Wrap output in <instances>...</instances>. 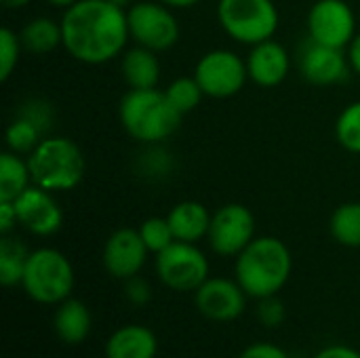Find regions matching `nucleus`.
<instances>
[{"label":"nucleus","mask_w":360,"mask_h":358,"mask_svg":"<svg viewBox=\"0 0 360 358\" xmlns=\"http://www.w3.org/2000/svg\"><path fill=\"white\" fill-rule=\"evenodd\" d=\"M59 23L63 49L89 65L112 61L131 38L127 8L110 0H78L65 8Z\"/></svg>","instance_id":"1"},{"label":"nucleus","mask_w":360,"mask_h":358,"mask_svg":"<svg viewBox=\"0 0 360 358\" xmlns=\"http://www.w3.org/2000/svg\"><path fill=\"white\" fill-rule=\"evenodd\" d=\"M293 257L289 247L276 236L253 238L238 255L234 279L253 300L278 295L291 279Z\"/></svg>","instance_id":"2"},{"label":"nucleus","mask_w":360,"mask_h":358,"mask_svg":"<svg viewBox=\"0 0 360 358\" xmlns=\"http://www.w3.org/2000/svg\"><path fill=\"white\" fill-rule=\"evenodd\" d=\"M122 129L141 143H160L169 139L179 122L181 112L171 103L165 91L131 89L118 106Z\"/></svg>","instance_id":"3"},{"label":"nucleus","mask_w":360,"mask_h":358,"mask_svg":"<svg viewBox=\"0 0 360 358\" xmlns=\"http://www.w3.org/2000/svg\"><path fill=\"white\" fill-rule=\"evenodd\" d=\"M32 181L49 192L76 188L84 177V154L68 137H42L27 154Z\"/></svg>","instance_id":"4"},{"label":"nucleus","mask_w":360,"mask_h":358,"mask_svg":"<svg viewBox=\"0 0 360 358\" xmlns=\"http://www.w3.org/2000/svg\"><path fill=\"white\" fill-rule=\"evenodd\" d=\"M74 268L70 260L51 247H40L30 251L21 289L25 295L42 306H59L74 291Z\"/></svg>","instance_id":"5"},{"label":"nucleus","mask_w":360,"mask_h":358,"mask_svg":"<svg viewBox=\"0 0 360 358\" xmlns=\"http://www.w3.org/2000/svg\"><path fill=\"white\" fill-rule=\"evenodd\" d=\"M217 19L232 40L251 46L272 38L278 27L272 0H219Z\"/></svg>","instance_id":"6"},{"label":"nucleus","mask_w":360,"mask_h":358,"mask_svg":"<svg viewBox=\"0 0 360 358\" xmlns=\"http://www.w3.org/2000/svg\"><path fill=\"white\" fill-rule=\"evenodd\" d=\"M156 274L165 287L194 293L209 279V260L194 243L173 241L156 255Z\"/></svg>","instance_id":"7"},{"label":"nucleus","mask_w":360,"mask_h":358,"mask_svg":"<svg viewBox=\"0 0 360 358\" xmlns=\"http://www.w3.org/2000/svg\"><path fill=\"white\" fill-rule=\"evenodd\" d=\"M129 34L139 44L154 53L169 51L179 40V23L171 6L162 2H135L127 8Z\"/></svg>","instance_id":"8"},{"label":"nucleus","mask_w":360,"mask_h":358,"mask_svg":"<svg viewBox=\"0 0 360 358\" xmlns=\"http://www.w3.org/2000/svg\"><path fill=\"white\" fill-rule=\"evenodd\" d=\"M194 78L205 95L217 99L232 97L245 87L249 78L247 61H243L234 51L215 49L198 59L194 68Z\"/></svg>","instance_id":"9"},{"label":"nucleus","mask_w":360,"mask_h":358,"mask_svg":"<svg viewBox=\"0 0 360 358\" xmlns=\"http://www.w3.org/2000/svg\"><path fill=\"white\" fill-rule=\"evenodd\" d=\"M359 34L354 11L344 0H316L308 13V38L319 44L344 49Z\"/></svg>","instance_id":"10"},{"label":"nucleus","mask_w":360,"mask_h":358,"mask_svg":"<svg viewBox=\"0 0 360 358\" xmlns=\"http://www.w3.org/2000/svg\"><path fill=\"white\" fill-rule=\"evenodd\" d=\"M255 238V217L245 205H224L211 215L207 241L221 257H236Z\"/></svg>","instance_id":"11"},{"label":"nucleus","mask_w":360,"mask_h":358,"mask_svg":"<svg viewBox=\"0 0 360 358\" xmlns=\"http://www.w3.org/2000/svg\"><path fill=\"white\" fill-rule=\"evenodd\" d=\"M247 293L236 279L209 276L194 291L196 310L213 323H232L247 310Z\"/></svg>","instance_id":"12"},{"label":"nucleus","mask_w":360,"mask_h":358,"mask_svg":"<svg viewBox=\"0 0 360 358\" xmlns=\"http://www.w3.org/2000/svg\"><path fill=\"white\" fill-rule=\"evenodd\" d=\"M148 247L139 234V230L133 228H120L110 234V238L103 245L101 262L105 272L112 279L127 281L131 276H137L148 260Z\"/></svg>","instance_id":"13"},{"label":"nucleus","mask_w":360,"mask_h":358,"mask_svg":"<svg viewBox=\"0 0 360 358\" xmlns=\"http://www.w3.org/2000/svg\"><path fill=\"white\" fill-rule=\"evenodd\" d=\"M15 211L19 226H23L27 232L36 236H51L55 234L63 224V213L57 200L51 196L49 190L40 186H30L25 192H21L15 200Z\"/></svg>","instance_id":"14"},{"label":"nucleus","mask_w":360,"mask_h":358,"mask_svg":"<svg viewBox=\"0 0 360 358\" xmlns=\"http://www.w3.org/2000/svg\"><path fill=\"white\" fill-rule=\"evenodd\" d=\"M350 59L342 49L319 44L312 38L300 49V72L314 87H331L348 76Z\"/></svg>","instance_id":"15"},{"label":"nucleus","mask_w":360,"mask_h":358,"mask_svg":"<svg viewBox=\"0 0 360 358\" xmlns=\"http://www.w3.org/2000/svg\"><path fill=\"white\" fill-rule=\"evenodd\" d=\"M247 72H249V78L257 87H264V89L278 87L289 74L287 49L272 38L253 44L247 57Z\"/></svg>","instance_id":"16"},{"label":"nucleus","mask_w":360,"mask_h":358,"mask_svg":"<svg viewBox=\"0 0 360 358\" xmlns=\"http://www.w3.org/2000/svg\"><path fill=\"white\" fill-rule=\"evenodd\" d=\"M158 338L146 325L118 327L105 342V358H156Z\"/></svg>","instance_id":"17"},{"label":"nucleus","mask_w":360,"mask_h":358,"mask_svg":"<svg viewBox=\"0 0 360 358\" xmlns=\"http://www.w3.org/2000/svg\"><path fill=\"white\" fill-rule=\"evenodd\" d=\"M167 219H169L175 241L194 243V245L207 238L209 226H211V213L207 211V207H202L196 200H184L175 205L169 211Z\"/></svg>","instance_id":"18"},{"label":"nucleus","mask_w":360,"mask_h":358,"mask_svg":"<svg viewBox=\"0 0 360 358\" xmlns=\"http://www.w3.org/2000/svg\"><path fill=\"white\" fill-rule=\"evenodd\" d=\"M53 327L61 342L80 344L89 338L91 327H93L91 310L80 300L68 298L65 302L57 306L55 317H53Z\"/></svg>","instance_id":"19"},{"label":"nucleus","mask_w":360,"mask_h":358,"mask_svg":"<svg viewBox=\"0 0 360 358\" xmlns=\"http://www.w3.org/2000/svg\"><path fill=\"white\" fill-rule=\"evenodd\" d=\"M120 72L131 89H154L160 80V63L156 53L139 44L124 51Z\"/></svg>","instance_id":"20"},{"label":"nucleus","mask_w":360,"mask_h":358,"mask_svg":"<svg viewBox=\"0 0 360 358\" xmlns=\"http://www.w3.org/2000/svg\"><path fill=\"white\" fill-rule=\"evenodd\" d=\"M19 40L23 51L34 55H44L55 51L59 44H63L61 23L49 19V17H36L23 25L19 32Z\"/></svg>","instance_id":"21"},{"label":"nucleus","mask_w":360,"mask_h":358,"mask_svg":"<svg viewBox=\"0 0 360 358\" xmlns=\"http://www.w3.org/2000/svg\"><path fill=\"white\" fill-rule=\"evenodd\" d=\"M32 175L27 160L15 152L0 154V200H15L21 192L30 188Z\"/></svg>","instance_id":"22"},{"label":"nucleus","mask_w":360,"mask_h":358,"mask_svg":"<svg viewBox=\"0 0 360 358\" xmlns=\"http://www.w3.org/2000/svg\"><path fill=\"white\" fill-rule=\"evenodd\" d=\"M30 251L25 245L11 234H4L0 238V283L4 287H17L21 285L23 270L27 264Z\"/></svg>","instance_id":"23"},{"label":"nucleus","mask_w":360,"mask_h":358,"mask_svg":"<svg viewBox=\"0 0 360 358\" xmlns=\"http://www.w3.org/2000/svg\"><path fill=\"white\" fill-rule=\"evenodd\" d=\"M331 236L344 247H360V203H346L338 207L329 222Z\"/></svg>","instance_id":"24"},{"label":"nucleus","mask_w":360,"mask_h":358,"mask_svg":"<svg viewBox=\"0 0 360 358\" xmlns=\"http://www.w3.org/2000/svg\"><path fill=\"white\" fill-rule=\"evenodd\" d=\"M6 146L11 152L15 154H30L40 141H42V133L40 129L25 120V118H15L8 127H6Z\"/></svg>","instance_id":"25"},{"label":"nucleus","mask_w":360,"mask_h":358,"mask_svg":"<svg viewBox=\"0 0 360 358\" xmlns=\"http://www.w3.org/2000/svg\"><path fill=\"white\" fill-rule=\"evenodd\" d=\"M335 137L352 154H360V101L350 103L335 122Z\"/></svg>","instance_id":"26"},{"label":"nucleus","mask_w":360,"mask_h":358,"mask_svg":"<svg viewBox=\"0 0 360 358\" xmlns=\"http://www.w3.org/2000/svg\"><path fill=\"white\" fill-rule=\"evenodd\" d=\"M165 93H167V97L171 99V103H173L181 114L192 112V110L200 103V99H202V95H205L202 89H200V84L196 82L194 76H192V78L181 76V78L173 80V82L165 89Z\"/></svg>","instance_id":"27"},{"label":"nucleus","mask_w":360,"mask_h":358,"mask_svg":"<svg viewBox=\"0 0 360 358\" xmlns=\"http://www.w3.org/2000/svg\"><path fill=\"white\" fill-rule=\"evenodd\" d=\"M139 234H141L148 251L154 253V255L165 251L175 241L167 217H150V219H146L141 224V228H139Z\"/></svg>","instance_id":"28"},{"label":"nucleus","mask_w":360,"mask_h":358,"mask_svg":"<svg viewBox=\"0 0 360 358\" xmlns=\"http://www.w3.org/2000/svg\"><path fill=\"white\" fill-rule=\"evenodd\" d=\"M21 40L11 27L0 30V80H8L21 55Z\"/></svg>","instance_id":"29"},{"label":"nucleus","mask_w":360,"mask_h":358,"mask_svg":"<svg viewBox=\"0 0 360 358\" xmlns=\"http://www.w3.org/2000/svg\"><path fill=\"white\" fill-rule=\"evenodd\" d=\"M257 319L266 329H276L287 319V308L278 295H270L264 300H257Z\"/></svg>","instance_id":"30"},{"label":"nucleus","mask_w":360,"mask_h":358,"mask_svg":"<svg viewBox=\"0 0 360 358\" xmlns=\"http://www.w3.org/2000/svg\"><path fill=\"white\" fill-rule=\"evenodd\" d=\"M124 298H127V302L131 306L141 308V306L150 304V300H152V287L139 274L137 276H131V279L124 281Z\"/></svg>","instance_id":"31"},{"label":"nucleus","mask_w":360,"mask_h":358,"mask_svg":"<svg viewBox=\"0 0 360 358\" xmlns=\"http://www.w3.org/2000/svg\"><path fill=\"white\" fill-rule=\"evenodd\" d=\"M21 118H25V120L34 122V124L40 129V133H42V135L46 133L49 124L53 122V120H51V110H49V103H46V101H38V99H34V101H27V106L21 110Z\"/></svg>","instance_id":"32"},{"label":"nucleus","mask_w":360,"mask_h":358,"mask_svg":"<svg viewBox=\"0 0 360 358\" xmlns=\"http://www.w3.org/2000/svg\"><path fill=\"white\" fill-rule=\"evenodd\" d=\"M238 358H291L289 352L278 346V344H272V342H255L251 346H247Z\"/></svg>","instance_id":"33"},{"label":"nucleus","mask_w":360,"mask_h":358,"mask_svg":"<svg viewBox=\"0 0 360 358\" xmlns=\"http://www.w3.org/2000/svg\"><path fill=\"white\" fill-rule=\"evenodd\" d=\"M17 224H19V219H17L13 200H0V232H2V236L11 234Z\"/></svg>","instance_id":"34"},{"label":"nucleus","mask_w":360,"mask_h":358,"mask_svg":"<svg viewBox=\"0 0 360 358\" xmlns=\"http://www.w3.org/2000/svg\"><path fill=\"white\" fill-rule=\"evenodd\" d=\"M312 358H360V352L346 344H331L321 348Z\"/></svg>","instance_id":"35"},{"label":"nucleus","mask_w":360,"mask_h":358,"mask_svg":"<svg viewBox=\"0 0 360 358\" xmlns=\"http://www.w3.org/2000/svg\"><path fill=\"white\" fill-rule=\"evenodd\" d=\"M348 59H350V65L352 70L360 76V30L359 34L354 36V40L350 42V49H348Z\"/></svg>","instance_id":"36"},{"label":"nucleus","mask_w":360,"mask_h":358,"mask_svg":"<svg viewBox=\"0 0 360 358\" xmlns=\"http://www.w3.org/2000/svg\"><path fill=\"white\" fill-rule=\"evenodd\" d=\"M158 2H162V4H167L171 8H188V6L198 4L200 0H158Z\"/></svg>","instance_id":"37"},{"label":"nucleus","mask_w":360,"mask_h":358,"mask_svg":"<svg viewBox=\"0 0 360 358\" xmlns=\"http://www.w3.org/2000/svg\"><path fill=\"white\" fill-rule=\"evenodd\" d=\"M2 2V6H6V8H21V6H27L32 0H0Z\"/></svg>","instance_id":"38"},{"label":"nucleus","mask_w":360,"mask_h":358,"mask_svg":"<svg viewBox=\"0 0 360 358\" xmlns=\"http://www.w3.org/2000/svg\"><path fill=\"white\" fill-rule=\"evenodd\" d=\"M49 4H53V6H59V8H70L72 4H76L78 0H46Z\"/></svg>","instance_id":"39"},{"label":"nucleus","mask_w":360,"mask_h":358,"mask_svg":"<svg viewBox=\"0 0 360 358\" xmlns=\"http://www.w3.org/2000/svg\"><path fill=\"white\" fill-rule=\"evenodd\" d=\"M110 2H114L116 6H120V8H129L131 4H135L133 0H110Z\"/></svg>","instance_id":"40"},{"label":"nucleus","mask_w":360,"mask_h":358,"mask_svg":"<svg viewBox=\"0 0 360 358\" xmlns=\"http://www.w3.org/2000/svg\"><path fill=\"white\" fill-rule=\"evenodd\" d=\"M359 30H360V23H359Z\"/></svg>","instance_id":"41"}]
</instances>
